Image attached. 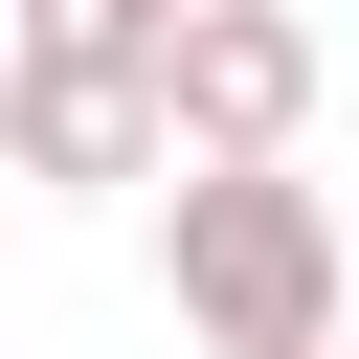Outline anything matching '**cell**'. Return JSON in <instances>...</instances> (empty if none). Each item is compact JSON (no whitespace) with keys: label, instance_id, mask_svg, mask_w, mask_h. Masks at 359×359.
Instances as JSON below:
<instances>
[{"label":"cell","instance_id":"cell-3","mask_svg":"<svg viewBox=\"0 0 359 359\" xmlns=\"http://www.w3.org/2000/svg\"><path fill=\"white\" fill-rule=\"evenodd\" d=\"M0 157L67 180V202H90V180H157V90H135V67H0Z\"/></svg>","mask_w":359,"mask_h":359},{"label":"cell","instance_id":"cell-4","mask_svg":"<svg viewBox=\"0 0 359 359\" xmlns=\"http://www.w3.org/2000/svg\"><path fill=\"white\" fill-rule=\"evenodd\" d=\"M337 359H359V314H337Z\"/></svg>","mask_w":359,"mask_h":359},{"label":"cell","instance_id":"cell-2","mask_svg":"<svg viewBox=\"0 0 359 359\" xmlns=\"http://www.w3.org/2000/svg\"><path fill=\"white\" fill-rule=\"evenodd\" d=\"M135 90H157V180L292 157V135H314V22H292V0H180Z\"/></svg>","mask_w":359,"mask_h":359},{"label":"cell","instance_id":"cell-1","mask_svg":"<svg viewBox=\"0 0 359 359\" xmlns=\"http://www.w3.org/2000/svg\"><path fill=\"white\" fill-rule=\"evenodd\" d=\"M157 292H180L202 359H337L359 247H337V202L292 157H224V180H157Z\"/></svg>","mask_w":359,"mask_h":359}]
</instances>
